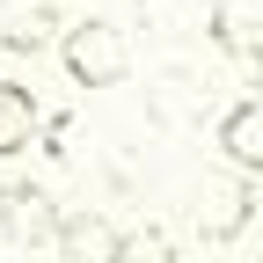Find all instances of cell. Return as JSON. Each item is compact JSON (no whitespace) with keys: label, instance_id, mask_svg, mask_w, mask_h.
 <instances>
[{"label":"cell","instance_id":"1","mask_svg":"<svg viewBox=\"0 0 263 263\" xmlns=\"http://www.w3.org/2000/svg\"><path fill=\"white\" fill-rule=\"evenodd\" d=\"M66 73H73V88H117L132 73V44H124V29L103 22V15H88V22H66Z\"/></svg>","mask_w":263,"mask_h":263},{"label":"cell","instance_id":"2","mask_svg":"<svg viewBox=\"0 0 263 263\" xmlns=\"http://www.w3.org/2000/svg\"><path fill=\"white\" fill-rule=\"evenodd\" d=\"M249 219H256V176L219 168V176H197L190 183V227H197V241H234Z\"/></svg>","mask_w":263,"mask_h":263},{"label":"cell","instance_id":"3","mask_svg":"<svg viewBox=\"0 0 263 263\" xmlns=\"http://www.w3.org/2000/svg\"><path fill=\"white\" fill-rule=\"evenodd\" d=\"M51 227H59L51 190H37V183H8V190H0V234H8V241L51 249Z\"/></svg>","mask_w":263,"mask_h":263},{"label":"cell","instance_id":"4","mask_svg":"<svg viewBox=\"0 0 263 263\" xmlns=\"http://www.w3.org/2000/svg\"><path fill=\"white\" fill-rule=\"evenodd\" d=\"M205 29L227 59L256 66V44H263V0H205Z\"/></svg>","mask_w":263,"mask_h":263},{"label":"cell","instance_id":"5","mask_svg":"<svg viewBox=\"0 0 263 263\" xmlns=\"http://www.w3.org/2000/svg\"><path fill=\"white\" fill-rule=\"evenodd\" d=\"M219 154H227V168L263 176V103L256 95H234V110L219 117Z\"/></svg>","mask_w":263,"mask_h":263},{"label":"cell","instance_id":"6","mask_svg":"<svg viewBox=\"0 0 263 263\" xmlns=\"http://www.w3.org/2000/svg\"><path fill=\"white\" fill-rule=\"evenodd\" d=\"M37 124H44V103H37L22 81L0 73V161H15V154L37 146Z\"/></svg>","mask_w":263,"mask_h":263},{"label":"cell","instance_id":"7","mask_svg":"<svg viewBox=\"0 0 263 263\" xmlns=\"http://www.w3.org/2000/svg\"><path fill=\"white\" fill-rule=\"evenodd\" d=\"M51 29H59L51 0H0V44L8 51H44Z\"/></svg>","mask_w":263,"mask_h":263}]
</instances>
